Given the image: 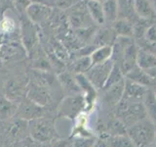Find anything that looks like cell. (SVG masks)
Masks as SVG:
<instances>
[{
	"label": "cell",
	"instance_id": "25",
	"mask_svg": "<svg viewBox=\"0 0 156 147\" xmlns=\"http://www.w3.org/2000/svg\"><path fill=\"white\" fill-rule=\"evenodd\" d=\"M136 65L143 70L153 68L156 66V55L144 48L139 46L138 58H136Z\"/></svg>",
	"mask_w": 156,
	"mask_h": 147
},
{
	"label": "cell",
	"instance_id": "33",
	"mask_svg": "<svg viewBox=\"0 0 156 147\" xmlns=\"http://www.w3.org/2000/svg\"><path fill=\"white\" fill-rule=\"evenodd\" d=\"M82 0H53V7H57L61 10H67L74 7Z\"/></svg>",
	"mask_w": 156,
	"mask_h": 147
},
{
	"label": "cell",
	"instance_id": "40",
	"mask_svg": "<svg viewBox=\"0 0 156 147\" xmlns=\"http://www.w3.org/2000/svg\"><path fill=\"white\" fill-rule=\"evenodd\" d=\"M148 147H156L155 145H151V146H148Z\"/></svg>",
	"mask_w": 156,
	"mask_h": 147
},
{
	"label": "cell",
	"instance_id": "2",
	"mask_svg": "<svg viewBox=\"0 0 156 147\" xmlns=\"http://www.w3.org/2000/svg\"><path fill=\"white\" fill-rule=\"evenodd\" d=\"M28 134L34 142L47 143L55 140L57 131L54 122L45 117H40L28 122Z\"/></svg>",
	"mask_w": 156,
	"mask_h": 147
},
{
	"label": "cell",
	"instance_id": "9",
	"mask_svg": "<svg viewBox=\"0 0 156 147\" xmlns=\"http://www.w3.org/2000/svg\"><path fill=\"white\" fill-rule=\"evenodd\" d=\"M52 7L41 3H30L26 9L28 20L33 24H44L51 16Z\"/></svg>",
	"mask_w": 156,
	"mask_h": 147
},
{
	"label": "cell",
	"instance_id": "16",
	"mask_svg": "<svg viewBox=\"0 0 156 147\" xmlns=\"http://www.w3.org/2000/svg\"><path fill=\"white\" fill-rule=\"evenodd\" d=\"M56 81V77L49 71H41L32 69L30 72V78L29 81L35 83L37 85H40L43 87L50 88L54 85Z\"/></svg>",
	"mask_w": 156,
	"mask_h": 147
},
{
	"label": "cell",
	"instance_id": "23",
	"mask_svg": "<svg viewBox=\"0 0 156 147\" xmlns=\"http://www.w3.org/2000/svg\"><path fill=\"white\" fill-rule=\"evenodd\" d=\"M118 4V18H124L133 23L139 17L136 15L134 0H117Z\"/></svg>",
	"mask_w": 156,
	"mask_h": 147
},
{
	"label": "cell",
	"instance_id": "29",
	"mask_svg": "<svg viewBox=\"0 0 156 147\" xmlns=\"http://www.w3.org/2000/svg\"><path fill=\"white\" fill-rule=\"evenodd\" d=\"M93 66V63L90 56L77 57L76 60L72 63V72L77 74H85Z\"/></svg>",
	"mask_w": 156,
	"mask_h": 147
},
{
	"label": "cell",
	"instance_id": "11",
	"mask_svg": "<svg viewBox=\"0 0 156 147\" xmlns=\"http://www.w3.org/2000/svg\"><path fill=\"white\" fill-rule=\"evenodd\" d=\"M147 89H148L147 87L140 85L139 83L134 82L125 77V88H124V94L122 98L130 101L144 100V97Z\"/></svg>",
	"mask_w": 156,
	"mask_h": 147
},
{
	"label": "cell",
	"instance_id": "1",
	"mask_svg": "<svg viewBox=\"0 0 156 147\" xmlns=\"http://www.w3.org/2000/svg\"><path fill=\"white\" fill-rule=\"evenodd\" d=\"M127 134L136 147H148L155 143L156 126L146 117L127 127Z\"/></svg>",
	"mask_w": 156,
	"mask_h": 147
},
{
	"label": "cell",
	"instance_id": "19",
	"mask_svg": "<svg viewBox=\"0 0 156 147\" xmlns=\"http://www.w3.org/2000/svg\"><path fill=\"white\" fill-rule=\"evenodd\" d=\"M31 24L32 22L30 21H29V23H24L23 24V28H22L23 44L27 53L30 51L32 48H34L38 39L36 29L34 28V27Z\"/></svg>",
	"mask_w": 156,
	"mask_h": 147
},
{
	"label": "cell",
	"instance_id": "36",
	"mask_svg": "<svg viewBox=\"0 0 156 147\" xmlns=\"http://www.w3.org/2000/svg\"><path fill=\"white\" fill-rule=\"evenodd\" d=\"M31 139V138H30ZM31 141H32V139H31ZM31 141H27V140H24L23 142V144H22V146L21 147H35L33 144H32V142Z\"/></svg>",
	"mask_w": 156,
	"mask_h": 147
},
{
	"label": "cell",
	"instance_id": "32",
	"mask_svg": "<svg viewBox=\"0 0 156 147\" xmlns=\"http://www.w3.org/2000/svg\"><path fill=\"white\" fill-rule=\"evenodd\" d=\"M16 28V23L10 17H3L0 20V32L2 33H12Z\"/></svg>",
	"mask_w": 156,
	"mask_h": 147
},
{
	"label": "cell",
	"instance_id": "39",
	"mask_svg": "<svg viewBox=\"0 0 156 147\" xmlns=\"http://www.w3.org/2000/svg\"><path fill=\"white\" fill-rule=\"evenodd\" d=\"M98 1H101V2H104L105 0H98Z\"/></svg>",
	"mask_w": 156,
	"mask_h": 147
},
{
	"label": "cell",
	"instance_id": "4",
	"mask_svg": "<svg viewBox=\"0 0 156 147\" xmlns=\"http://www.w3.org/2000/svg\"><path fill=\"white\" fill-rule=\"evenodd\" d=\"M86 107L85 97L82 94L69 95L63 99L58 106V116L74 119Z\"/></svg>",
	"mask_w": 156,
	"mask_h": 147
},
{
	"label": "cell",
	"instance_id": "37",
	"mask_svg": "<svg viewBox=\"0 0 156 147\" xmlns=\"http://www.w3.org/2000/svg\"><path fill=\"white\" fill-rule=\"evenodd\" d=\"M151 3L153 4V6H154V8L156 10V0H151Z\"/></svg>",
	"mask_w": 156,
	"mask_h": 147
},
{
	"label": "cell",
	"instance_id": "6",
	"mask_svg": "<svg viewBox=\"0 0 156 147\" xmlns=\"http://www.w3.org/2000/svg\"><path fill=\"white\" fill-rule=\"evenodd\" d=\"M83 3V0L79 2L74 7L70 8L71 12L68 15V22L73 28H84L88 27H92L94 24V21L90 17L89 13L86 8V2L83 6H81Z\"/></svg>",
	"mask_w": 156,
	"mask_h": 147
},
{
	"label": "cell",
	"instance_id": "12",
	"mask_svg": "<svg viewBox=\"0 0 156 147\" xmlns=\"http://www.w3.org/2000/svg\"><path fill=\"white\" fill-rule=\"evenodd\" d=\"M136 15L149 22L156 21V10L150 0H134Z\"/></svg>",
	"mask_w": 156,
	"mask_h": 147
},
{
	"label": "cell",
	"instance_id": "15",
	"mask_svg": "<svg viewBox=\"0 0 156 147\" xmlns=\"http://www.w3.org/2000/svg\"><path fill=\"white\" fill-rule=\"evenodd\" d=\"M18 103L10 100L5 95L0 96V123L9 122L16 116Z\"/></svg>",
	"mask_w": 156,
	"mask_h": 147
},
{
	"label": "cell",
	"instance_id": "18",
	"mask_svg": "<svg viewBox=\"0 0 156 147\" xmlns=\"http://www.w3.org/2000/svg\"><path fill=\"white\" fill-rule=\"evenodd\" d=\"M117 36L112 29V28H102L98 29L94 36V41L93 44L97 47L105 46V45H112L114 43Z\"/></svg>",
	"mask_w": 156,
	"mask_h": 147
},
{
	"label": "cell",
	"instance_id": "30",
	"mask_svg": "<svg viewBox=\"0 0 156 147\" xmlns=\"http://www.w3.org/2000/svg\"><path fill=\"white\" fill-rule=\"evenodd\" d=\"M124 78H125V76H124L123 72L121 71L120 67L117 65L116 63H114L113 67H112L111 71H110L109 76H108V77H107V81H106L104 89H107L108 87H110L112 85H116V83L122 81Z\"/></svg>",
	"mask_w": 156,
	"mask_h": 147
},
{
	"label": "cell",
	"instance_id": "3",
	"mask_svg": "<svg viewBox=\"0 0 156 147\" xmlns=\"http://www.w3.org/2000/svg\"><path fill=\"white\" fill-rule=\"evenodd\" d=\"M114 62L111 60H107L101 64L93 65L84 75L91 81V83L96 87V89H104L105 85L107 81L110 71L113 67Z\"/></svg>",
	"mask_w": 156,
	"mask_h": 147
},
{
	"label": "cell",
	"instance_id": "24",
	"mask_svg": "<svg viewBox=\"0 0 156 147\" xmlns=\"http://www.w3.org/2000/svg\"><path fill=\"white\" fill-rule=\"evenodd\" d=\"M144 106L146 112V116L156 126V95L151 89H147L144 97Z\"/></svg>",
	"mask_w": 156,
	"mask_h": 147
},
{
	"label": "cell",
	"instance_id": "42",
	"mask_svg": "<svg viewBox=\"0 0 156 147\" xmlns=\"http://www.w3.org/2000/svg\"><path fill=\"white\" fill-rule=\"evenodd\" d=\"M154 92H155V95H156V91H154Z\"/></svg>",
	"mask_w": 156,
	"mask_h": 147
},
{
	"label": "cell",
	"instance_id": "21",
	"mask_svg": "<svg viewBox=\"0 0 156 147\" xmlns=\"http://www.w3.org/2000/svg\"><path fill=\"white\" fill-rule=\"evenodd\" d=\"M124 88H125V78L122 81L108 87L107 89H105V102H107V104L110 106H116L121 101L122 97H123Z\"/></svg>",
	"mask_w": 156,
	"mask_h": 147
},
{
	"label": "cell",
	"instance_id": "41",
	"mask_svg": "<svg viewBox=\"0 0 156 147\" xmlns=\"http://www.w3.org/2000/svg\"><path fill=\"white\" fill-rule=\"evenodd\" d=\"M154 144H155V146H156V138H155V143H154Z\"/></svg>",
	"mask_w": 156,
	"mask_h": 147
},
{
	"label": "cell",
	"instance_id": "22",
	"mask_svg": "<svg viewBox=\"0 0 156 147\" xmlns=\"http://www.w3.org/2000/svg\"><path fill=\"white\" fill-rule=\"evenodd\" d=\"M111 28L117 36L134 37L133 23L124 18H118L115 22L111 24Z\"/></svg>",
	"mask_w": 156,
	"mask_h": 147
},
{
	"label": "cell",
	"instance_id": "26",
	"mask_svg": "<svg viewBox=\"0 0 156 147\" xmlns=\"http://www.w3.org/2000/svg\"><path fill=\"white\" fill-rule=\"evenodd\" d=\"M8 131L9 134L14 138H20L23 137V134L28 132V122L26 120L19 119L17 117H14V120L9 124Z\"/></svg>",
	"mask_w": 156,
	"mask_h": 147
},
{
	"label": "cell",
	"instance_id": "13",
	"mask_svg": "<svg viewBox=\"0 0 156 147\" xmlns=\"http://www.w3.org/2000/svg\"><path fill=\"white\" fill-rule=\"evenodd\" d=\"M58 81L62 89L66 92H67L69 95L80 94V92H82L80 86L78 85V83L76 81L75 76L73 77L71 73L62 72L61 74H58Z\"/></svg>",
	"mask_w": 156,
	"mask_h": 147
},
{
	"label": "cell",
	"instance_id": "10",
	"mask_svg": "<svg viewBox=\"0 0 156 147\" xmlns=\"http://www.w3.org/2000/svg\"><path fill=\"white\" fill-rule=\"evenodd\" d=\"M28 83V82H27ZM27 83L23 85L19 80H11L7 81L4 85V95L10 100L15 102H20L23 98L27 96Z\"/></svg>",
	"mask_w": 156,
	"mask_h": 147
},
{
	"label": "cell",
	"instance_id": "27",
	"mask_svg": "<svg viewBox=\"0 0 156 147\" xmlns=\"http://www.w3.org/2000/svg\"><path fill=\"white\" fill-rule=\"evenodd\" d=\"M90 57L93 65H98V64H101L107 60H110L112 57V45L97 47Z\"/></svg>",
	"mask_w": 156,
	"mask_h": 147
},
{
	"label": "cell",
	"instance_id": "38",
	"mask_svg": "<svg viewBox=\"0 0 156 147\" xmlns=\"http://www.w3.org/2000/svg\"><path fill=\"white\" fill-rule=\"evenodd\" d=\"M7 0H0V3H4V2H6Z\"/></svg>",
	"mask_w": 156,
	"mask_h": 147
},
{
	"label": "cell",
	"instance_id": "8",
	"mask_svg": "<svg viewBox=\"0 0 156 147\" xmlns=\"http://www.w3.org/2000/svg\"><path fill=\"white\" fill-rule=\"evenodd\" d=\"M138 52H139V45L136 41L133 38L128 43V45L125 47V50L123 52L121 60L119 63H117L123 72L124 76L129 71H131L134 67L136 66V58H138Z\"/></svg>",
	"mask_w": 156,
	"mask_h": 147
},
{
	"label": "cell",
	"instance_id": "14",
	"mask_svg": "<svg viewBox=\"0 0 156 147\" xmlns=\"http://www.w3.org/2000/svg\"><path fill=\"white\" fill-rule=\"evenodd\" d=\"M75 78L78 85L81 88V91L85 92L84 97L86 101V107H91L96 98V87L92 85L84 74H77V75H75Z\"/></svg>",
	"mask_w": 156,
	"mask_h": 147
},
{
	"label": "cell",
	"instance_id": "34",
	"mask_svg": "<svg viewBox=\"0 0 156 147\" xmlns=\"http://www.w3.org/2000/svg\"><path fill=\"white\" fill-rule=\"evenodd\" d=\"M146 43L153 44L156 43V23L151 24L144 32V38Z\"/></svg>",
	"mask_w": 156,
	"mask_h": 147
},
{
	"label": "cell",
	"instance_id": "31",
	"mask_svg": "<svg viewBox=\"0 0 156 147\" xmlns=\"http://www.w3.org/2000/svg\"><path fill=\"white\" fill-rule=\"evenodd\" d=\"M109 146L110 147H136L129 136H124L121 134L112 136L109 139Z\"/></svg>",
	"mask_w": 156,
	"mask_h": 147
},
{
	"label": "cell",
	"instance_id": "28",
	"mask_svg": "<svg viewBox=\"0 0 156 147\" xmlns=\"http://www.w3.org/2000/svg\"><path fill=\"white\" fill-rule=\"evenodd\" d=\"M105 23H113L118 19V4L117 0H105L102 2Z\"/></svg>",
	"mask_w": 156,
	"mask_h": 147
},
{
	"label": "cell",
	"instance_id": "5",
	"mask_svg": "<svg viewBox=\"0 0 156 147\" xmlns=\"http://www.w3.org/2000/svg\"><path fill=\"white\" fill-rule=\"evenodd\" d=\"M44 113H45V107L36 104L26 96L18 103V109L15 117L29 122L37 118L44 117Z\"/></svg>",
	"mask_w": 156,
	"mask_h": 147
},
{
	"label": "cell",
	"instance_id": "17",
	"mask_svg": "<svg viewBox=\"0 0 156 147\" xmlns=\"http://www.w3.org/2000/svg\"><path fill=\"white\" fill-rule=\"evenodd\" d=\"M125 77L147 88L151 86H155L154 81L151 80V77L147 75V73L143 70V69H140L138 65L127 73L125 75Z\"/></svg>",
	"mask_w": 156,
	"mask_h": 147
},
{
	"label": "cell",
	"instance_id": "7",
	"mask_svg": "<svg viewBox=\"0 0 156 147\" xmlns=\"http://www.w3.org/2000/svg\"><path fill=\"white\" fill-rule=\"evenodd\" d=\"M27 97L43 107L50 105L53 102V96L50 88L37 85L30 81L27 83Z\"/></svg>",
	"mask_w": 156,
	"mask_h": 147
},
{
	"label": "cell",
	"instance_id": "35",
	"mask_svg": "<svg viewBox=\"0 0 156 147\" xmlns=\"http://www.w3.org/2000/svg\"><path fill=\"white\" fill-rule=\"evenodd\" d=\"M15 2V6L17 7V9L19 10H26L27 7L28 6V0H14Z\"/></svg>",
	"mask_w": 156,
	"mask_h": 147
},
{
	"label": "cell",
	"instance_id": "20",
	"mask_svg": "<svg viewBox=\"0 0 156 147\" xmlns=\"http://www.w3.org/2000/svg\"><path fill=\"white\" fill-rule=\"evenodd\" d=\"M86 8L89 13L90 17L97 24L102 26L105 24L104 8H102V2L98 0H86Z\"/></svg>",
	"mask_w": 156,
	"mask_h": 147
}]
</instances>
